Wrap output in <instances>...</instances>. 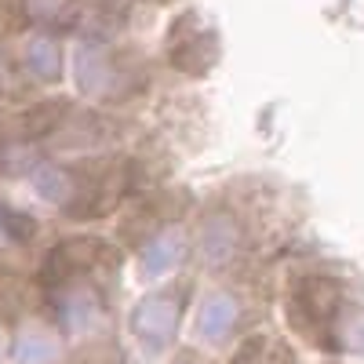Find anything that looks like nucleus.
<instances>
[{"label":"nucleus","instance_id":"obj_1","mask_svg":"<svg viewBox=\"0 0 364 364\" xmlns=\"http://www.w3.org/2000/svg\"><path fill=\"white\" fill-rule=\"evenodd\" d=\"M63 200L58 208L66 211L77 223H91L102 219L120 204V197L128 193V164L113 161V157H99V161H80L73 168H63Z\"/></svg>","mask_w":364,"mask_h":364},{"label":"nucleus","instance_id":"obj_2","mask_svg":"<svg viewBox=\"0 0 364 364\" xmlns=\"http://www.w3.org/2000/svg\"><path fill=\"white\" fill-rule=\"evenodd\" d=\"M343 302H346V291L336 277L310 273V277L295 281V288L288 295V317L306 339H314L321 346H339Z\"/></svg>","mask_w":364,"mask_h":364},{"label":"nucleus","instance_id":"obj_3","mask_svg":"<svg viewBox=\"0 0 364 364\" xmlns=\"http://www.w3.org/2000/svg\"><path fill=\"white\" fill-rule=\"evenodd\" d=\"M190 284H161L157 291H146L132 314H128V331L132 339L146 353H164L186 317V302H190Z\"/></svg>","mask_w":364,"mask_h":364},{"label":"nucleus","instance_id":"obj_4","mask_svg":"<svg viewBox=\"0 0 364 364\" xmlns=\"http://www.w3.org/2000/svg\"><path fill=\"white\" fill-rule=\"evenodd\" d=\"M135 55L128 51H117L109 44H95L87 41L73 51V80L84 95H95V99H128L135 91Z\"/></svg>","mask_w":364,"mask_h":364},{"label":"nucleus","instance_id":"obj_5","mask_svg":"<svg viewBox=\"0 0 364 364\" xmlns=\"http://www.w3.org/2000/svg\"><path fill=\"white\" fill-rule=\"evenodd\" d=\"M164 55L168 63L182 73H208L211 66H215L219 58V41H215V29H211L208 22H200L197 11H186L178 15L168 29V41H164Z\"/></svg>","mask_w":364,"mask_h":364},{"label":"nucleus","instance_id":"obj_6","mask_svg":"<svg viewBox=\"0 0 364 364\" xmlns=\"http://www.w3.org/2000/svg\"><path fill=\"white\" fill-rule=\"evenodd\" d=\"M117 252L106 245V240L95 237H77V240H63L48 252L44 262V281L48 288L70 284V281H87V273H95L102 266H113Z\"/></svg>","mask_w":364,"mask_h":364},{"label":"nucleus","instance_id":"obj_7","mask_svg":"<svg viewBox=\"0 0 364 364\" xmlns=\"http://www.w3.org/2000/svg\"><path fill=\"white\" fill-rule=\"evenodd\" d=\"M51 306H55V321L66 331H73V336L91 331L106 314L102 295L91 281H70V284L51 288Z\"/></svg>","mask_w":364,"mask_h":364},{"label":"nucleus","instance_id":"obj_8","mask_svg":"<svg viewBox=\"0 0 364 364\" xmlns=\"http://www.w3.org/2000/svg\"><path fill=\"white\" fill-rule=\"evenodd\" d=\"M190 255V237L182 226H164L157 233H149L139 248V277L142 281H164L168 273H175Z\"/></svg>","mask_w":364,"mask_h":364},{"label":"nucleus","instance_id":"obj_9","mask_svg":"<svg viewBox=\"0 0 364 364\" xmlns=\"http://www.w3.org/2000/svg\"><path fill=\"white\" fill-rule=\"evenodd\" d=\"M240 324V299L230 291H211L193 317V336L204 346H226Z\"/></svg>","mask_w":364,"mask_h":364},{"label":"nucleus","instance_id":"obj_10","mask_svg":"<svg viewBox=\"0 0 364 364\" xmlns=\"http://www.w3.org/2000/svg\"><path fill=\"white\" fill-rule=\"evenodd\" d=\"M197 252L208 266H230L240 252V223L233 211H211L197 230Z\"/></svg>","mask_w":364,"mask_h":364},{"label":"nucleus","instance_id":"obj_11","mask_svg":"<svg viewBox=\"0 0 364 364\" xmlns=\"http://www.w3.org/2000/svg\"><path fill=\"white\" fill-rule=\"evenodd\" d=\"M15 364H63V343L44 324H22L11 343Z\"/></svg>","mask_w":364,"mask_h":364},{"label":"nucleus","instance_id":"obj_12","mask_svg":"<svg viewBox=\"0 0 364 364\" xmlns=\"http://www.w3.org/2000/svg\"><path fill=\"white\" fill-rule=\"evenodd\" d=\"M26 70L33 73L37 80H48V84H55L58 77H63V48H58L51 37H33L26 44Z\"/></svg>","mask_w":364,"mask_h":364},{"label":"nucleus","instance_id":"obj_13","mask_svg":"<svg viewBox=\"0 0 364 364\" xmlns=\"http://www.w3.org/2000/svg\"><path fill=\"white\" fill-rule=\"evenodd\" d=\"M346 346L357 350V353H364V317L346 324Z\"/></svg>","mask_w":364,"mask_h":364},{"label":"nucleus","instance_id":"obj_14","mask_svg":"<svg viewBox=\"0 0 364 364\" xmlns=\"http://www.w3.org/2000/svg\"><path fill=\"white\" fill-rule=\"evenodd\" d=\"M178 364H190V360H178Z\"/></svg>","mask_w":364,"mask_h":364},{"label":"nucleus","instance_id":"obj_15","mask_svg":"<svg viewBox=\"0 0 364 364\" xmlns=\"http://www.w3.org/2000/svg\"><path fill=\"white\" fill-rule=\"evenodd\" d=\"M161 4H168V0H161Z\"/></svg>","mask_w":364,"mask_h":364}]
</instances>
